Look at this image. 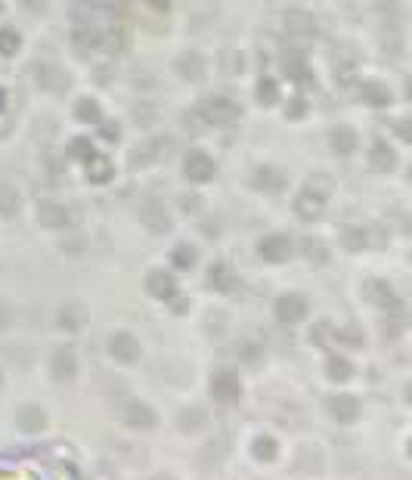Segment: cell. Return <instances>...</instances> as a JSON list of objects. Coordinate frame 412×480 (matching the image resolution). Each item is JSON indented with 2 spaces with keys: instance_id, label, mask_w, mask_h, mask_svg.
<instances>
[{
  "instance_id": "277c9868",
  "label": "cell",
  "mask_w": 412,
  "mask_h": 480,
  "mask_svg": "<svg viewBox=\"0 0 412 480\" xmlns=\"http://www.w3.org/2000/svg\"><path fill=\"white\" fill-rule=\"evenodd\" d=\"M258 254L267 263H285L294 254V242L285 232H270L258 242Z\"/></svg>"
},
{
  "instance_id": "9c48e42d",
  "label": "cell",
  "mask_w": 412,
  "mask_h": 480,
  "mask_svg": "<svg viewBox=\"0 0 412 480\" xmlns=\"http://www.w3.org/2000/svg\"><path fill=\"white\" fill-rule=\"evenodd\" d=\"M211 393L220 403H236L239 393H242V387H239V378L232 375V372H217L211 378Z\"/></svg>"
},
{
  "instance_id": "4fadbf2b",
  "label": "cell",
  "mask_w": 412,
  "mask_h": 480,
  "mask_svg": "<svg viewBox=\"0 0 412 480\" xmlns=\"http://www.w3.org/2000/svg\"><path fill=\"white\" fill-rule=\"evenodd\" d=\"M77 369V360H75V350L72 347H56L53 350V360H50V372L56 378H72Z\"/></svg>"
},
{
  "instance_id": "52a82bcc",
  "label": "cell",
  "mask_w": 412,
  "mask_h": 480,
  "mask_svg": "<svg viewBox=\"0 0 412 480\" xmlns=\"http://www.w3.org/2000/svg\"><path fill=\"white\" fill-rule=\"evenodd\" d=\"M276 316H279V322H285V325L301 322L307 316L304 294H282V298L276 301Z\"/></svg>"
},
{
  "instance_id": "5b68a950",
  "label": "cell",
  "mask_w": 412,
  "mask_h": 480,
  "mask_svg": "<svg viewBox=\"0 0 412 480\" xmlns=\"http://www.w3.org/2000/svg\"><path fill=\"white\" fill-rule=\"evenodd\" d=\"M292 205H294V214H298V217H304V220H313V217H320L323 208H325V192L316 189L313 183H307L304 189L294 196Z\"/></svg>"
},
{
  "instance_id": "7a4b0ae2",
  "label": "cell",
  "mask_w": 412,
  "mask_h": 480,
  "mask_svg": "<svg viewBox=\"0 0 412 480\" xmlns=\"http://www.w3.org/2000/svg\"><path fill=\"white\" fill-rule=\"evenodd\" d=\"M183 174L189 183H211L217 177V161L205 149H189L183 158Z\"/></svg>"
},
{
  "instance_id": "8fae6325",
  "label": "cell",
  "mask_w": 412,
  "mask_h": 480,
  "mask_svg": "<svg viewBox=\"0 0 412 480\" xmlns=\"http://www.w3.org/2000/svg\"><path fill=\"white\" fill-rule=\"evenodd\" d=\"M139 217H143V223L152 232H165L170 227V217L165 211V205H158V201H146V205L139 208Z\"/></svg>"
},
{
  "instance_id": "8992f818",
  "label": "cell",
  "mask_w": 412,
  "mask_h": 480,
  "mask_svg": "<svg viewBox=\"0 0 412 480\" xmlns=\"http://www.w3.org/2000/svg\"><path fill=\"white\" fill-rule=\"evenodd\" d=\"M146 291H149V298H155V301H170L177 294L174 273H168V270H149V276H146Z\"/></svg>"
},
{
  "instance_id": "e0dca14e",
  "label": "cell",
  "mask_w": 412,
  "mask_h": 480,
  "mask_svg": "<svg viewBox=\"0 0 412 480\" xmlns=\"http://www.w3.org/2000/svg\"><path fill=\"white\" fill-rule=\"evenodd\" d=\"M75 118L81 124H99L103 121V106H99L93 96H81L75 103Z\"/></svg>"
},
{
  "instance_id": "d4e9b609",
  "label": "cell",
  "mask_w": 412,
  "mask_h": 480,
  "mask_svg": "<svg viewBox=\"0 0 412 480\" xmlns=\"http://www.w3.org/2000/svg\"><path fill=\"white\" fill-rule=\"evenodd\" d=\"M230 270L223 267V263H217V267H211V276H208V285H217V289H223V285L230 282Z\"/></svg>"
},
{
  "instance_id": "484cf974",
  "label": "cell",
  "mask_w": 412,
  "mask_h": 480,
  "mask_svg": "<svg viewBox=\"0 0 412 480\" xmlns=\"http://www.w3.org/2000/svg\"><path fill=\"white\" fill-rule=\"evenodd\" d=\"M59 325H62V329H77V325H81V316L75 313V307L62 310V313H59Z\"/></svg>"
},
{
  "instance_id": "2e32d148",
  "label": "cell",
  "mask_w": 412,
  "mask_h": 480,
  "mask_svg": "<svg viewBox=\"0 0 412 480\" xmlns=\"http://www.w3.org/2000/svg\"><path fill=\"white\" fill-rule=\"evenodd\" d=\"M19 208H22V192L13 183H0V217L10 220V217L19 214Z\"/></svg>"
},
{
  "instance_id": "f1b7e54d",
  "label": "cell",
  "mask_w": 412,
  "mask_h": 480,
  "mask_svg": "<svg viewBox=\"0 0 412 480\" xmlns=\"http://www.w3.org/2000/svg\"><path fill=\"white\" fill-rule=\"evenodd\" d=\"M146 4L152 6V10H158V13H165V10H170V0H146Z\"/></svg>"
},
{
  "instance_id": "cb8c5ba5",
  "label": "cell",
  "mask_w": 412,
  "mask_h": 480,
  "mask_svg": "<svg viewBox=\"0 0 412 480\" xmlns=\"http://www.w3.org/2000/svg\"><path fill=\"white\" fill-rule=\"evenodd\" d=\"M254 455H258V459H273L276 455V443H273V437H258L254 440Z\"/></svg>"
},
{
  "instance_id": "30bf717a",
  "label": "cell",
  "mask_w": 412,
  "mask_h": 480,
  "mask_svg": "<svg viewBox=\"0 0 412 480\" xmlns=\"http://www.w3.org/2000/svg\"><path fill=\"white\" fill-rule=\"evenodd\" d=\"M174 68H177V75H180V77H186V81H189V77H192V81H199V77L208 72V59L201 56L199 50H186L183 56L177 59Z\"/></svg>"
},
{
  "instance_id": "44dd1931",
  "label": "cell",
  "mask_w": 412,
  "mask_h": 480,
  "mask_svg": "<svg viewBox=\"0 0 412 480\" xmlns=\"http://www.w3.org/2000/svg\"><path fill=\"white\" fill-rule=\"evenodd\" d=\"M170 260H174V267H180V270H189V267H196V260H199V254H196V248L192 245H186V242H180L170 251Z\"/></svg>"
},
{
  "instance_id": "ffe728a7",
  "label": "cell",
  "mask_w": 412,
  "mask_h": 480,
  "mask_svg": "<svg viewBox=\"0 0 412 480\" xmlns=\"http://www.w3.org/2000/svg\"><path fill=\"white\" fill-rule=\"evenodd\" d=\"M19 428L28 431V434L41 431V428H44V412H41L37 406H25V409L19 412Z\"/></svg>"
},
{
  "instance_id": "7402d4cb",
  "label": "cell",
  "mask_w": 412,
  "mask_h": 480,
  "mask_svg": "<svg viewBox=\"0 0 412 480\" xmlns=\"http://www.w3.org/2000/svg\"><path fill=\"white\" fill-rule=\"evenodd\" d=\"M301 251H304V258L320 260V263L329 258V251H325V245L320 242V239H304V242H301Z\"/></svg>"
},
{
  "instance_id": "603a6c76",
  "label": "cell",
  "mask_w": 412,
  "mask_h": 480,
  "mask_svg": "<svg viewBox=\"0 0 412 480\" xmlns=\"http://www.w3.org/2000/svg\"><path fill=\"white\" fill-rule=\"evenodd\" d=\"M201 422H205V412H201V409H186V412H180V428H186V431L201 428Z\"/></svg>"
},
{
  "instance_id": "6da1fadb",
  "label": "cell",
  "mask_w": 412,
  "mask_h": 480,
  "mask_svg": "<svg viewBox=\"0 0 412 480\" xmlns=\"http://www.w3.org/2000/svg\"><path fill=\"white\" fill-rule=\"evenodd\" d=\"M35 214H37V223H44L46 229H65V227H72V208H68L65 201L53 198V196L37 198Z\"/></svg>"
},
{
  "instance_id": "5bb4252c",
  "label": "cell",
  "mask_w": 412,
  "mask_h": 480,
  "mask_svg": "<svg viewBox=\"0 0 412 480\" xmlns=\"http://www.w3.org/2000/svg\"><path fill=\"white\" fill-rule=\"evenodd\" d=\"M124 422H127L130 428H152L155 412L146 403H127V406H124Z\"/></svg>"
},
{
  "instance_id": "ac0fdd59",
  "label": "cell",
  "mask_w": 412,
  "mask_h": 480,
  "mask_svg": "<svg viewBox=\"0 0 412 480\" xmlns=\"http://www.w3.org/2000/svg\"><path fill=\"white\" fill-rule=\"evenodd\" d=\"M19 50H22V34L13 25H0V56L13 59L19 56Z\"/></svg>"
},
{
  "instance_id": "d6986e66",
  "label": "cell",
  "mask_w": 412,
  "mask_h": 480,
  "mask_svg": "<svg viewBox=\"0 0 412 480\" xmlns=\"http://www.w3.org/2000/svg\"><path fill=\"white\" fill-rule=\"evenodd\" d=\"M332 146H335V152H341V155H351L356 146H360V137H356L354 127H338L335 134H332Z\"/></svg>"
},
{
  "instance_id": "83f0119b",
  "label": "cell",
  "mask_w": 412,
  "mask_h": 480,
  "mask_svg": "<svg viewBox=\"0 0 412 480\" xmlns=\"http://www.w3.org/2000/svg\"><path fill=\"white\" fill-rule=\"evenodd\" d=\"M10 322H13V307L6 304L4 298H0V329H6Z\"/></svg>"
},
{
  "instance_id": "7c38bea8",
  "label": "cell",
  "mask_w": 412,
  "mask_h": 480,
  "mask_svg": "<svg viewBox=\"0 0 412 480\" xmlns=\"http://www.w3.org/2000/svg\"><path fill=\"white\" fill-rule=\"evenodd\" d=\"M84 168H87V180H93V183H108L112 180V161H108V155H103V152H93L87 161H84Z\"/></svg>"
},
{
  "instance_id": "4dcf8cb0",
  "label": "cell",
  "mask_w": 412,
  "mask_h": 480,
  "mask_svg": "<svg viewBox=\"0 0 412 480\" xmlns=\"http://www.w3.org/2000/svg\"><path fill=\"white\" fill-rule=\"evenodd\" d=\"M152 480H174V477H165V474H158V477H152Z\"/></svg>"
},
{
  "instance_id": "f546056e",
  "label": "cell",
  "mask_w": 412,
  "mask_h": 480,
  "mask_svg": "<svg viewBox=\"0 0 412 480\" xmlns=\"http://www.w3.org/2000/svg\"><path fill=\"white\" fill-rule=\"evenodd\" d=\"M4 108H6V90L0 87V112H4Z\"/></svg>"
},
{
  "instance_id": "3957f363",
  "label": "cell",
  "mask_w": 412,
  "mask_h": 480,
  "mask_svg": "<svg viewBox=\"0 0 412 480\" xmlns=\"http://www.w3.org/2000/svg\"><path fill=\"white\" fill-rule=\"evenodd\" d=\"M201 115H205L208 124H232L242 115V108H239L236 99L223 96V93H214V96H208L205 103H201Z\"/></svg>"
},
{
  "instance_id": "ba28073f",
  "label": "cell",
  "mask_w": 412,
  "mask_h": 480,
  "mask_svg": "<svg viewBox=\"0 0 412 480\" xmlns=\"http://www.w3.org/2000/svg\"><path fill=\"white\" fill-rule=\"evenodd\" d=\"M108 353L118 362H137L139 360V341L127 331H118V335L108 338Z\"/></svg>"
},
{
  "instance_id": "9a60e30c",
  "label": "cell",
  "mask_w": 412,
  "mask_h": 480,
  "mask_svg": "<svg viewBox=\"0 0 412 480\" xmlns=\"http://www.w3.org/2000/svg\"><path fill=\"white\" fill-rule=\"evenodd\" d=\"M329 412L338 418V422H354L356 412H360V403H356L351 393H341V397H332L329 400Z\"/></svg>"
},
{
  "instance_id": "4316f807",
  "label": "cell",
  "mask_w": 412,
  "mask_h": 480,
  "mask_svg": "<svg viewBox=\"0 0 412 480\" xmlns=\"http://www.w3.org/2000/svg\"><path fill=\"white\" fill-rule=\"evenodd\" d=\"M329 375L332 378H347L351 375V366L344 360H329Z\"/></svg>"
}]
</instances>
